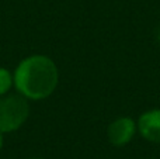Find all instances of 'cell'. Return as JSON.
Wrapping results in <instances>:
<instances>
[{
	"mask_svg": "<svg viewBox=\"0 0 160 159\" xmlns=\"http://www.w3.org/2000/svg\"><path fill=\"white\" fill-rule=\"evenodd\" d=\"M14 82L17 89L27 97L35 100L45 99L58 85V69L47 56H30L18 65Z\"/></svg>",
	"mask_w": 160,
	"mask_h": 159,
	"instance_id": "obj_1",
	"label": "cell"
},
{
	"mask_svg": "<svg viewBox=\"0 0 160 159\" xmlns=\"http://www.w3.org/2000/svg\"><path fill=\"white\" fill-rule=\"evenodd\" d=\"M27 101L20 96H8L0 100V132L17 130L28 117Z\"/></svg>",
	"mask_w": 160,
	"mask_h": 159,
	"instance_id": "obj_2",
	"label": "cell"
},
{
	"mask_svg": "<svg viewBox=\"0 0 160 159\" xmlns=\"http://www.w3.org/2000/svg\"><path fill=\"white\" fill-rule=\"evenodd\" d=\"M135 130V123L131 118H118L108 127V140L112 145L122 146L132 140Z\"/></svg>",
	"mask_w": 160,
	"mask_h": 159,
	"instance_id": "obj_3",
	"label": "cell"
},
{
	"mask_svg": "<svg viewBox=\"0 0 160 159\" xmlns=\"http://www.w3.org/2000/svg\"><path fill=\"white\" fill-rule=\"evenodd\" d=\"M139 131L146 140L160 144V110H152L141 115Z\"/></svg>",
	"mask_w": 160,
	"mask_h": 159,
	"instance_id": "obj_4",
	"label": "cell"
},
{
	"mask_svg": "<svg viewBox=\"0 0 160 159\" xmlns=\"http://www.w3.org/2000/svg\"><path fill=\"white\" fill-rule=\"evenodd\" d=\"M11 83H13L11 73L8 72L7 69L0 68V95H4V93L11 87Z\"/></svg>",
	"mask_w": 160,
	"mask_h": 159,
	"instance_id": "obj_5",
	"label": "cell"
},
{
	"mask_svg": "<svg viewBox=\"0 0 160 159\" xmlns=\"http://www.w3.org/2000/svg\"><path fill=\"white\" fill-rule=\"evenodd\" d=\"M156 37H158V41L160 42V25L158 27V34H156Z\"/></svg>",
	"mask_w": 160,
	"mask_h": 159,
	"instance_id": "obj_6",
	"label": "cell"
},
{
	"mask_svg": "<svg viewBox=\"0 0 160 159\" xmlns=\"http://www.w3.org/2000/svg\"><path fill=\"white\" fill-rule=\"evenodd\" d=\"M3 146V135H2V132H0V148Z\"/></svg>",
	"mask_w": 160,
	"mask_h": 159,
	"instance_id": "obj_7",
	"label": "cell"
},
{
	"mask_svg": "<svg viewBox=\"0 0 160 159\" xmlns=\"http://www.w3.org/2000/svg\"><path fill=\"white\" fill-rule=\"evenodd\" d=\"M38 159H39V158H38Z\"/></svg>",
	"mask_w": 160,
	"mask_h": 159,
	"instance_id": "obj_8",
	"label": "cell"
}]
</instances>
